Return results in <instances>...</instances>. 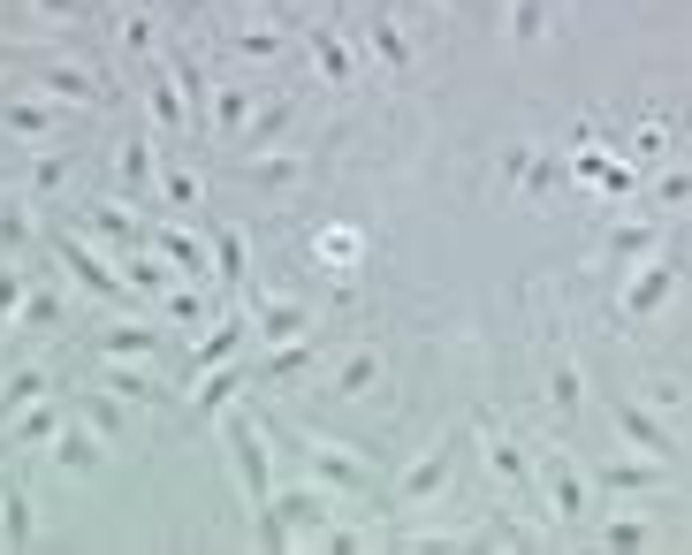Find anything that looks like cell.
<instances>
[{
    "label": "cell",
    "instance_id": "obj_1",
    "mask_svg": "<svg viewBox=\"0 0 692 555\" xmlns=\"http://www.w3.org/2000/svg\"><path fill=\"white\" fill-rule=\"evenodd\" d=\"M609 418H617L624 449H640V457H670V449H678V434H670L647 403H632V395H617V403H609Z\"/></svg>",
    "mask_w": 692,
    "mask_h": 555
},
{
    "label": "cell",
    "instance_id": "obj_2",
    "mask_svg": "<svg viewBox=\"0 0 692 555\" xmlns=\"http://www.w3.org/2000/svg\"><path fill=\"white\" fill-rule=\"evenodd\" d=\"M228 449H236V472H244V495H251L259 510H274V487H267V449H259L251 418H228Z\"/></svg>",
    "mask_w": 692,
    "mask_h": 555
},
{
    "label": "cell",
    "instance_id": "obj_3",
    "mask_svg": "<svg viewBox=\"0 0 692 555\" xmlns=\"http://www.w3.org/2000/svg\"><path fill=\"white\" fill-rule=\"evenodd\" d=\"M670 290H678V267H640V274H632V290H624V320L662 312V305H670Z\"/></svg>",
    "mask_w": 692,
    "mask_h": 555
},
{
    "label": "cell",
    "instance_id": "obj_4",
    "mask_svg": "<svg viewBox=\"0 0 692 555\" xmlns=\"http://www.w3.org/2000/svg\"><path fill=\"white\" fill-rule=\"evenodd\" d=\"M251 328H259L267 343H297V335L313 328V312L290 305V297H259V305H251Z\"/></svg>",
    "mask_w": 692,
    "mask_h": 555
},
{
    "label": "cell",
    "instance_id": "obj_5",
    "mask_svg": "<svg viewBox=\"0 0 692 555\" xmlns=\"http://www.w3.org/2000/svg\"><path fill=\"white\" fill-rule=\"evenodd\" d=\"M449 464H457V449L442 441V449H426L411 472H403V503H434L442 487H449Z\"/></svg>",
    "mask_w": 692,
    "mask_h": 555
},
{
    "label": "cell",
    "instance_id": "obj_6",
    "mask_svg": "<svg viewBox=\"0 0 692 555\" xmlns=\"http://www.w3.org/2000/svg\"><path fill=\"white\" fill-rule=\"evenodd\" d=\"M594 480L617 487V495H655V487H662V457H617V464H601Z\"/></svg>",
    "mask_w": 692,
    "mask_h": 555
},
{
    "label": "cell",
    "instance_id": "obj_7",
    "mask_svg": "<svg viewBox=\"0 0 692 555\" xmlns=\"http://www.w3.org/2000/svg\"><path fill=\"white\" fill-rule=\"evenodd\" d=\"M305 464H313V472H320V480H328L336 495H350V487H365V464H357V457H343L336 441H305Z\"/></svg>",
    "mask_w": 692,
    "mask_h": 555
},
{
    "label": "cell",
    "instance_id": "obj_8",
    "mask_svg": "<svg viewBox=\"0 0 692 555\" xmlns=\"http://www.w3.org/2000/svg\"><path fill=\"white\" fill-rule=\"evenodd\" d=\"M54 251L69 259V274H77L84 290H99V297H122V274H115V267H99V259H92V251H84L77 236H54Z\"/></svg>",
    "mask_w": 692,
    "mask_h": 555
},
{
    "label": "cell",
    "instance_id": "obj_9",
    "mask_svg": "<svg viewBox=\"0 0 692 555\" xmlns=\"http://www.w3.org/2000/svg\"><path fill=\"white\" fill-rule=\"evenodd\" d=\"M54 464L61 472H99V426H61L54 434Z\"/></svg>",
    "mask_w": 692,
    "mask_h": 555
},
{
    "label": "cell",
    "instance_id": "obj_10",
    "mask_svg": "<svg viewBox=\"0 0 692 555\" xmlns=\"http://www.w3.org/2000/svg\"><path fill=\"white\" fill-rule=\"evenodd\" d=\"M540 472H548V495H555V510H563V518H586V510H594L586 480H578V472H571L563 457H540Z\"/></svg>",
    "mask_w": 692,
    "mask_h": 555
},
{
    "label": "cell",
    "instance_id": "obj_11",
    "mask_svg": "<svg viewBox=\"0 0 692 555\" xmlns=\"http://www.w3.org/2000/svg\"><path fill=\"white\" fill-rule=\"evenodd\" d=\"M380 373H388L380 351H350L343 366H336V395H373V388H380Z\"/></svg>",
    "mask_w": 692,
    "mask_h": 555
},
{
    "label": "cell",
    "instance_id": "obj_12",
    "mask_svg": "<svg viewBox=\"0 0 692 555\" xmlns=\"http://www.w3.org/2000/svg\"><path fill=\"white\" fill-rule=\"evenodd\" d=\"M38 99H77V107H84V99H92V76H84L77 61H46V69H38Z\"/></svg>",
    "mask_w": 692,
    "mask_h": 555
},
{
    "label": "cell",
    "instance_id": "obj_13",
    "mask_svg": "<svg viewBox=\"0 0 692 555\" xmlns=\"http://www.w3.org/2000/svg\"><path fill=\"white\" fill-rule=\"evenodd\" d=\"M244 259H251L244 228H213V274H221L228 290H244Z\"/></svg>",
    "mask_w": 692,
    "mask_h": 555
},
{
    "label": "cell",
    "instance_id": "obj_14",
    "mask_svg": "<svg viewBox=\"0 0 692 555\" xmlns=\"http://www.w3.org/2000/svg\"><path fill=\"white\" fill-rule=\"evenodd\" d=\"M161 251L175 259V274H213L206 259H213V244H198L190 228H161Z\"/></svg>",
    "mask_w": 692,
    "mask_h": 555
},
{
    "label": "cell",
    "instance_id": "obj_15",
    "mask_svg": "<svg viewBox=\"0 0 692 555\" xmlns=\"http://www.w3.org/2000/svg\"><path fill=\"white\" fill-rule=\"evenodd\" d=\"M488 464H495V480H503V487H532V464H525L518 441H503V434H495V441H488Z\"/></svg>",
    "mask_w": 692,
    "mask_h": 555
},
{
    "label": "cell",
    "instance_id": "obj_16",
    "mask_svg": "<svg viewBox=\"0 0 692 555\" xmlns=\"http://www.w3.org/2000/svg\"><path fill=\"white\" fill-rule=\"evenodd\" d=\"M297 31L313 38V54H320V76H328V84H350V54H343V46H336L320 23H297Z\"/></svg>",
    "mask_w": 692,
    "mask_h": 555
},
{
    "label": "cell",
    "instance_id": "obj_17",
    "mask_svg": "<svg viewBox=\"0 0 692 555\" xmlns=\"http://www.w3.org/2000/svg\"><path fill=\"white\" fill-rule=\"evenodd\" d=\"M320 259H328V267H357V259H365V236L343 228V221H336V228H320Z\"/></svg>",
    "mask_w": 692,
    "mask_h": 555
},
{
    "label": "cell",
    "instance_id": "obj_18",
    "mask_svg": "<svg viewBox=\"0 0 692 555\" xmlns=\"http://www.w3.org/2000/svg\"><path fill=\"white\" fill-rule=\"evenodd\" d=\"M609 259H655V228H647V221L609 228Z\"/></svg>",
    "mask_w": 692,
    "mask_h": 555
},
{
    "label": "cell",
    "instance_id": "obj_19",
    "mask_svg": "<svg viewBox=\"0 0 692 555\" xmlns=\"http://www.w3.org/2000/svg\"><path fill=\"white\" fill-rule=\"evenodd\" d=\"M46 388H54L46 373H38V366H23V373H15V380H8V388H0V418H8V411H23V403H38Z\"/></svg>",
    "mask_w": 692,
    "mask_h": 555
},
{
    "label": "cell",
    "instance_id": "obj_20",
    "mask_svg": "<svg viewBox=\"0 0 692 555\" xmlns=\"http://www.w3.org/2000/svg\"><path fill=\"white\" fill-rule=\"evenodd\" d=\"M107 388H122V395H138V403H153L161 388H153V373H138V358H107Z\"/></svg>",
    "mask_w": 692,
    "mask_h": 555
},
{
    "label": "cell",
    "instance_id": "obj_21",
    "mask_svg": "<svg viewBox=\"0 0 692 555\" xmlns=\"http://www.w3.org/2000/svg\"><path fill=\"white\" fill-rule=\"evenodd\" d=\"M373 46H380V61H388V76H411V46H403V31H396L388 15L373 23Z\"/></svg>",
    "mask_w": 692,
    "mask_h": 555
},
{
    "label": "cell",
    "instance_id": "obj_22",
    "mask_svg": "<svg viewBox=\"0 0 692 555\" xmlns=\"http://www.w3.org/2000/svg\"><path fill=\"white\" fill-rule=\"evenodd\" d=\"M0 548H31V503L23 495L0 503Z\"/></svg>",
    "mask_w": 692,
    "mask_h": 555
},
{
    "label": "cell",
    "instance_id": "obj_23",
    "mask_svg": "<svg viewBox=\"0 0 692 555\" xmlns=\"http://www.w3.org/2000/svg\"><path fill=\"white\" fill-rule=\"evenodd\" d=\"M548 403H555V418L578 411V366L571 358H555V373H548Z\"/></svg>",
    "mask_w": 692,
    "mask_h": 555
},
{
    "label": "cell",
    "instance_id": "obj_24",
    "mask_svg": "<svg viewBox=\"0 0 692 555\" xmlns=\"http://www.w3.org/2000/svg\"><path fill=\"white\" fill-rule=\"evenodd\" d=\"M213 122H221L228 138H244V122H251V92H228V84H221V99H213Z\"/></svg>",
    "mask_w": 692,
    "mask_h": 555
},
{
    "label": "cell",
    "instance_id": "obj_25",
    "mask_svg": "<svg viewBox=\"0 0 692 555\" xmlns=\"http://www.w3.org/2000/svg\"><path fill=\"white\" fill-rule=\"evenodd\" d=\"M107 358H161V335H145V328H115V335H107Z\"/></svg>",
    "mask_w": 692,
    "mask_h": 555
},
{
    "label": "cell",
    "instance_id": "obj_26",
    "mask_svg": "<svg viewBox=\"0 0 692 555\" xmlns=\"http://www.w3.org/2000/svg\"><path fill=\"white\" fill-rule=\"evenodd\" d=\"M8 434H15V441H54V434H61V411H54V403H38V411H23Z\"/></svg>",
    "mask_w": 692,
    "mask_h": 555
},
{
    "label": "cell",
    "instance_id": "obj_27",
    "mask_svg": "<svg viewBox=\"0 0 692 555\" xmlns=\"http://www.w3.org/2000/svg\"><path fill=\"white\" fill-rule=\"evenodd\" d=\"M244 328H251V320H228L221 335H206V343H198V373H213V366H221V358H228V351L244 343Z\"/></svg>",
    "mask_w": 692,
    "mask_h": 555
},
{
    "label": "cell",
    "instance_id": "obj_28",
    "mask_svg": "<svg viewBox=\"0 0 692 555\" xmlns=\"http://www.w3.org/2000/svg\"><path fill=\"white\" fill-rule=\"evenodd\" d=\"M571 168H578V176H586V184L617 190V198H624V190H632V176H624V168H609V161H601V153H578V161H571Z\"/></svg>",
    "mask_w": 692,
    "mask_h": 555
},
{
    "label": "cell",
    "instance_id": "obj_29",
    "mask_svg": "<svg viewBox=\"0 0 692 555\" xmlns=\"http://www.w3.org/2000/svg\"><path fill=\"white\" fill-rule=\"evenodd\" d=\"M540 31H548V8H540V0H511V38H518V46H532Z\"/></svg>",
    "mask_w": 692,
    "mask_h": 555
},
{
    "label": "cell",
    "instance_id": "obj_30",
    "mask_svg": "<svg viewBox=\"0 0 692 555\" xmlns=\"http://www.w3.org/2000/svg\"><path fill=\"white\" fill-rule=\"evenodd\" d=\"M161 198H168V205H198V176L175 168V161H161Z\"/></svg>",
    "mask_w": 692,
    "mask_h": 555
},
{
    "label": "cell",
    "instance_id": "obj_31",
    "mask_svg": "<svg viewBox=\"0 0 692 555\" xmlns=\"http://www.w3.org/2000/svg\"><path fill=\"white\" fill-rule=\"evenodd\" d=\"M0 122H8L15 138H46V130H54V107H8Z\"/></svg>",
    "mask_w": 692,
    "mask_h": 555
},
{
    "label": "cell",
    "instance_id": "obj_32",
    "mask_svg": "<svg viewBox=\"0 0 692 555\" xmlns=\"http://www.w3.org/2000/svg\"><path fill=\"white\" fill-rule=\"evenodd\" d=\"M54 320H61V297H54V290L23 297V312H15V328H54Z\"/></svg>",
    "mask_w": 692,
    "mask_h": 555
},
{
    "label": "cell",
    "instance_id": "obj_33",
    "mask_svg": "<svg viewBox=\"0 0 692 555\" xmlns=\"http://www.w3.org/2000/svg\"><path fill=\"white\" fill-rule=\"evenodd\" d=\"M228 395H236V373H206V388H198V418H213Z\"/></svg>",
    "mask_w": 692,
    "mask_h": 555
},
{
    "label": "cell",
    "instance_id": "obj_34",
    "mask_svg": "<svg viewBox=\"0 0 692 555\" xmlns=\"http://www.w3.org/2000/svg\"><path fill=\"white\" fill-rule=\"evenodd\" d=\"M282 38H290V31H236V54L267 61V54H282Z\"/></svg>",
    "mask_w": 692,
    "mask_h": 555
},
{
    "label": "cell",
    "instance_id": "obj_35",
    "mask_svg": "<svg viewBox=\"0 0 692 555\" xmlns=\"http://www.w3.org/2000/svg\"><path fill=\"white\" fill-rule=\"evenodd\" d=\"M92 228H99L107 244H138V228H130V213H115V205H99V213H92Z\"/></svg>",
    "mask_w": 692,
    "mask_h": 555
},
{
    "label": "cell",
    "instance_id": "obj_36",
    "mask_svg": "<svg viewBox=\"0 0 692 555\" xmlns=\"http://www.w3.org/2000/svg\"><path fill=\"white\" fill-rule=\"evenodd\" d=\"M161 297H168V320H175V328H198V320H206V305H198L190 290H161Z\"/></svg>",
    "mask_w": 692,
    "mask_h": 555
},
{
    "label": "cell",
    "instance_id": "obj_37",
    "mask_svg": "<svg viewBox=\"0 0 692 555\" xmlns=\"http://www.w3.org/2000/svg\"><path fill=\"white\" fill-rule=\"evenodd\" d=\"M647 541H655V533H647L640 518H617V526H609V548H647Z\"/></svg>",
    "mask_w": 692,
    "mask_h": 555
},
{
    "label": "cell",
    "instance_id": "obj_38",
    "mask_svg": "<svg viewBox=\"0 0 692 555\" xmlns=\"http://www.w3.org/2000/svg\"><path fill=\"white\" fill-rule=\"evenodd\" d=\"M0 312H8V320L23 312V274H15V267H0Z\"/></svg>",
    "mask_w": 692,
    "mask_h": 555
},
{
    "label": "cell",
    "instance_id": "obj_39",
    "mask_svg": "<svg viewBox=\"0 0 692 555\" xmlns=\"http://www.w3.org/2000/svg\"><path fill=\"white\" fill-rule=\"evenodd\" d=\"M153 115H161V122H183V99H175V84H153Z\"/></svg>",
    "mask_w": 692,
    "mask_h": 555
},
{
    "label": "cell",
    "instance_id": "obj_40",
    "mask_svg": "<svg viewBox=\"0 0 692 555\" xmlns=\"http://www.w3.org/2000/svg\"><path fill=\"white\" fill-rule=\"evenodd\" d=\"M122 46L145 54V46H153V15H130V23H122Z\"/></svg>",
    "mask_w": 692,
    "mask_h": 555
},
{
    "label": "cell",
    "instance_id": "obj_41",
    "mask_svg": "<svg viewBox=\"0 0 692 555\" xmlns=\"http://www.w3.org/2000/svg\"><path fill=\"white\" fill-rule=\"evenodd\" d=\"M15 244H23V213H15V205H0V251H15Z\"/></svg>",
    "mask_w": 692,
    "mask_h": 555
},
{
    "label": "cell",
    "instance_id": "obj_42",
    "mask_svg": "<svg viewBox=\"0 0 692 555\" xmlns=\"http://www.w3.org/2000/svg\"><path fill=\"white\" fill-rule=\"evenodd\" d=\"M655 198H662V205H685V198H692V176H662Z\"/></svg>",
    "mask_w": 692,
    "mask_h": 555
},
{
    "label": "cell",
    "instance_id": "obj_43",
    "mask_svg": "<svg viewBox=\"0 0 692 555\" xmlns=\"http://www.w3.org/2000/svg\"><path fill=\"white\" fill-rule=\"evenodd\" d=\"M647 403H662V411H685V388H670V380H655V388H647Z\"/></svg>",
    "mask_w": 692,
    "mask_h": 555
},
{
    "label": "cell",
    "instance_id": "obj_44",
    "mask_svg": "<svg viewBox=\"0 0 692 555\" xmlns=\"http://www.w3.org/2000/svg\"><path fill=\"white\" fill-rule=\"evenodd\" d=\"M38 8H46V15H54V23H77V15H84V8H92V0H38Z\"/></svg>",
    "mask_w": 692,
    "mask_h": 555
},
{
    "label": "cell",
    "instance_id": "obj_45",
    "mask_svg": "<svg viewBox=\"0 0 692 555\" xmlns=\"http://www.w3.org/2000/svg\"><path fill=\"white\" fill-rule=\"evenodd\" d=\"M434 8H457V0H434Z\"/></svg>",
    "mask_w": 692,
    "mask_h": 555
},
{
    "label": "cell",
    "instance_id": "obj_46",
    "mask_svg": "<svg viewBox=\"0 0 692 555\" xmlns=\"http://www.w3.org/2000/svg\"><path fill=\"white\" fill-rule=\"evenodd\" d=\"M259 8H274V0H259Z\"/></svg>",
    "mask_w": 692,
    "mask_h": 555
}]
</instances>
